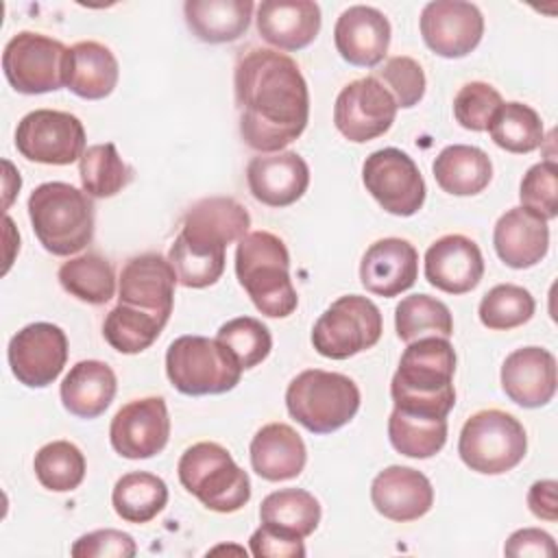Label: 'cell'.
I'll return each instance as SVG.
<instances>
[{
  "label": "cell",
  "instance_id": "cell-1",
  "mask_svg": "<svg viewBox=\"0 0 558 558\" xmlns=\"http://www.w3.org/2000/svg\"><path fill=\"white\" fill-rule=\"evenodd\" d=\"M240 135L259 153H279L307 126L310 92L294 63L283 52L253 48L240 57L233 72Z\"/></svg>",
  "mask_w": 558,
  "mask_h": 558
},
{
  "label": "cell",
  "instance_id": "cell-2",
  "mask_svg": "<svg viewBox=\"0 0 558 558\" xmlns=\"http://www.w3.org/2000/svg\"><path fill=\"white\" fill-rule=\"evenodd\" d=\"M453 373L456 351L447 338L425 336L408 342L390 381L395 408L410 414L447 418L456 403Z\"/></svg>",
  "mask_w": 558,
  "mask_h": 558
},
{
  "label": "cell",
  "instance_id": "cell-3",
  "mask_svg": "<svg viewBox=\"0 0 558 558\" xmlns=\"http://www.w3.org/2000/svg\"><path fill=\"white\" fill-rule=\"evenodd\" d=\"M235 275L253 305L270 318L290 316L299 296L290 279V255L283 240L270 231H251L238 240Z\"/></svg>",
  "mask_w": 558,
  "mask_h": 558
},
{
  "label": "cell",
  "instance_id": "cell-4",
  "mask_svg": "<svg viewBox=\"0 0 558 558\" xmlns=\"http://www.w3.org/2000/svg\"><path fill=\"white\" fill-rule=\"evenodd\" d=\"M28 218L39 244L59 257L83 251L94 238L89 196L63 181H48L31 192Z\"/></svg>",
  "mask_w": 558,
  "mask_h": 558
},
{
  "label": "cell",
  "instance_id": "cell-5",
  "mask_svg": "<svg viewBox=\"0 0 558 558\" xmlns=\"http://www.w3.org/2000/svg\"><path fill=\"white\" fill-rule=\"evenodd\" d=\"M286 408L307 432L331 434L360 410V388L342 373L307 368L288 384Z\"/></svg>",
  "mask_w": 558,
  "mask_h": 558
},
{
  "label": "cell",
  "instance_id": "cell-6",
  "mask_svg": "<svg viewBox=\"0 0 558 558\" xmlns=\"http://www.w3.org/2000/svg\"><path fill=\"white\" fill-rule=\"evenodd\" d=\"M179 480L205 508L214 512H238L251 499V480L218 442H196L179 460Z\"/></svg>",
  "mask_w": 558,
  "mask_h": 558
},
{
  "label": "cell",
  "instance_id": "cell-7",
  "mask_svg": "<svg viewBox=\"0 0 558 558\" xmlns=\"http://www.w3.org/2000/svg\"><path fill=\"white\" fill-rule=\"evenodd\" d=\"M242 366L214 338L179 336L166 351L170 384L190 397L222 395L240 384Z\"/></svg>",
  "mask_w": 558,
  "mask_h": 558
},
{
  "label": "cell",
  "instance_id": "cell-8",
  "mask_svg": "<svg viewBox=\"0 0 558 558\" xmlns=\"http://www.w3.org/2000/svg\"><path fill=\"white\" fill-rule=\"evenodd\" d=\"M527 451V436L519 418L504 410H480L466 418L458 440L462 462L484 475L512 471Z\"/></svg>",
  "mask_w": 558,
  "mask_h": 558
},
{
  "label": "cell",
  "instance_id": "cell-9",
  "mask_svg": "<svg viewBox=\"0 0 558 558\" xmlns=\"http://www.w3.org/2000/svg\"><path fill=\"white\" fill-rule=\"evenodd\" d=\"M384 323L379 307L366 296L344 294L314 323L312 344L323 357L347 360L375 347Z\"/></svg>",
  "mask_w": 558,
  "mask_h": 558
},
{
  "label": "cell",
  "instance_id": "cell-10",
  "mask_svg": "<svg viewBox=\"0 0 558 558\" xmlns=\"http://www.w3.org/2000/svg\"><path fill=\"white\" fill-rule=\"evenodd\" d=\"M70 48L41 33L13 35L2 52V70L20 94H48L68 87Z\"/></svg>",
  "mask_w": 558,
  "mask_h": 558
},
{
  "label": "cell",
  "instance_id": "cell-11",
  "mask_svg": "<svg viewBox=\"0 0 558 558\" xmlns=\"http://www.w3.org/2000/svg\"><path fill=\"white\" fill-rule=\"evenodd\" d=\"M15 148L35 163L70 166L85 153V129L68 111L35 109L17 122Z\"/></svg>",
  "mask_w": 558,
  "mask_h": 558
},
{
  "label": "cell",
  "instance_id": "cell-12",
  "mask_svg": "<svg viewBox=\"0 0 558 558\" xmlns=\"http://www.w3.org/2000/svg\"><path fill=\"white\" fill-rule=\"evenodd\" d=\"M366 192L392 216H414L425 203V181L414 159L401 148H379L364 159Z\"/></svg>",
  "mask_w": 558,
  "mask_h": 558
},
{
  "label": "cell",
  "instance_id": "cell-13",
  "mask_svg": "<svg viewBox=\"0 0 558 558\" xmlns=\"http://www.w3.org/2000/svg\"><path fill=\"white\" fill-rule=\"evenodd\" d=\"M397 109L390 92L375 76H366L340 89L333 105V124L349 142L364 144L392 126Z\"/></svg>",
  "mask_w": 558,
  "mask_h": 558
},
{
  "label": "cell",
  "instance_id": "cell-14",
  "mask_svg": "<svg viewBox=\"0 0 558 558\" xmlns=\"http://www.w3.org/2000/svg\"><path fill=\"white\" fill-rule=\"evenodd\" d=\"M9 366L15 379L28 388L50 386L68 362L65 331L52 323H31L9 342Z\"/></svg>",
  "mask_w": 558,
  "mask_h": 558
},
{
  "label": "cell",
  "instance_id": "cell-15",
  "mask_svg": "<svg viewBox=\"0 0 558 558\" xmlns=\"http://www.w3.org/2000/svg\"><path fill=\"white\" fill-rule=\"evenodd\" d=\"M170 438L168 405L161 397L133 399L111 418V447L129 460H146L163 451Z\"/></svg>",
  "mask_w": 558,
  "mask_h": 558
},
{
  "label": "cell",
  "instance_id": "cell-16",
  "mask_svg": "<svg viewBox=\"0 0 558 558\" xmlns=\"http://www.w3.org/2000/svg\"><path fill=\"white\" fill-rule=\"evenodd\" d=\"M421 35L434 54L460 59L482 41L484 17L475 4L464 0L427 2L421 11Z\"/></svg>",
  "mask_w": 558,
  "mask_h": 558
},
{
  "label": "cell",
  "instance_id": "cell-17",
  "mask_svg": "<svg viewBox=\"0 0 558 558\" xmlns=\"http://www.w3.org/2000/svg\"><path fill=\"white\" fill-rule=\"evenodd\" d=\"M174 268L159 253L131 257L120 272L118 303L137 307L168 323L174 305Z\"/></svg>",
  "mask_w": 558,
  "mask_h": 558
},
{
  "label": "cell",
  "instance_id": "cell-18",
  "mask_svg": "<svg viewBox=\"0 0 558 558\" xmlns=\"http://www.w3.org/2000/svg\"><path fill=\"white\" fill-rule=\"evenodd\" d=\"M482 277V251L466 235H442L425 251V279L447 294L471 292L473 288H477Z\"/></svg>",
  "mask_w": 558,
  "mask_h": 558
},
{
  "label": "cell",
  "instance_id": "cell-19",
  "mask_svg": "<svg viewBox=\"0 0 558 558\" xmlns=\"http://www.w3.org/2000/svg\"><path fill=\"white\" fill-rule=\"evenodd\" d=\"M333 44L347 63L375 68L388 52L390 22L375 7L353 4L340 13L333 26Z\"/></svg>",
  "mask_w": 558,
  "mask_h": 558
},
{
  "label": "cell",
  "instance_id": "cell-20",
  "mask_svg": "<svg viewBox=\"0 0 558 558\" xmlns=\"http://www.w3.org/2000/svg\"><path fill=\"white\" fill-rule=\"evenodd\" d=\"M371 501L375 510L397 523L425 517L434 506L432 482L412 466H386L371 484Z\"/></svg>",
  "mask_w": 558,
  "mask_h": 558
},
{
  "label": "cell",
  "instance_id": "cell-21",
  "mask_svg": "<svg viewBox=\"0 0 558 558\" xmlns=\"http://www.w3.org/2000/svg\"><path fill=\"white\" fill-rule=\"evenodd\" d=\"M246 183L255 201L268 207H288L305 194L310 168L305 159L292 150L259 155L246 166Z\"/></svg>",
  "mask_w": 558,
  "mask_h": 558
},
{
  "label": "cell",
  "instance_id": "cell-22",
  "mask_svg": "<svg viewBox=\"0 0 558 558\" xmlns=\"http://www.w3.org/2000/svg\"><path fill=\"white\" fill-rule=\"evenodd\" d=\"M501 388L521 408L547 405L556 395V357L543 347H521L501 364Z\"/></svg>",
  "mask_w": 558,
  "mask_h": 558
},
{
  "label": "cell",
  "instance_id": "cell-23",
  "mask_svg": "<svg viewBox=\"0 0 558 558\" xmlns=\"http://www.w3.org/2000/svg\"><path fill=\"white\" fill-rule=\"evenodd\" d=\"M418 277V253L401 238L373 242L360 264L362 286L377 296H397L414 286Z\"/></svg>",
  "mask_w": 558,
  "mask_h": 558
},
{
  "label": "cell",
  "instance_id": "cell-24",
  "mask_svg": "<svg viewBox=\"0 0 558 558\" xmlns=\"http://www.w3.org/2000/svg\"><path fill=\"white\" fill-rule=\"evenodd\" d=\"M251 216L235 198L209 196L194 203L183 216L181 235L198 246L227 248L248 233Z\"/></svg>",
  "mask_w": 558,
  "mask_h": 558
},
{
  "label": "cell",
  "instance_id": "cell-25",
  "mask_svg": "<svg viewBox=\"0 0 558 558\" xmlns=\"http://www.w3.org/2000/svg\"><path fill=\"white\" fill-rule=\"evenodd\" d=\"M257 33L279 50H301L320 31V7L312 0H264L257 4Z\"/></svg>",
  "mask_w": 558,
  "mask_h": 558
},
{
  "label": "cell",
  "instance_id": "cell-26",
  "mask_svg": "<svg viewBox=\"0 0 558 558\" xmlns=\"http://www.w3.org/2000/svg\"><path fill=\"white\" fill-rule=\"evenodd\" d=\"M493 244L499 259L510 268H532L536 266L549 248V227L547 220L525 207H512L499 216Z\"/></svg>",
  "mask_w": 558,
  "mask_h": 558
},
{
  "label": "cell",
  "instance_id": "cell-27",
  "mask_svg": "<svg viewBox=\"0 0 558 558\" xmlns=\"http://www.w3.org/2000/svg\"><path fill=\"white\" fill-rule=\"evenodd\" d=\"M253 471L268 482H286L305 469L307 449L294 427L286 423L264 425L248 447Z\"/></svg>",
  "mask_w": 558,
  "mask_h": 558
},
{
  "label": "cell",
  "instance_id": "cell-28",
  "mask_svg": "<svg viewBox=\"0 0 558 558\" xmlns=\"http://www.w3.org/2000/svg\"><path fill=\"white\" fill-rule=\"evenodd\" d=\"M118 390L116 373L100 360H81L63 377L59 395L63 408L78 418L100 416Z\"/></svg>",
  "mask_w": 558,
  "mask_h": 558
},
{
  "label": "cell",
  "instance_id": "cell-29",
  "mask_svg": "<svg viewBox=\"0 0 558 558\" xmlns=\"http://www.w3.org/2000/svg\"><path fill=\"white\" fill-rule=\"evenodd\" d=\"M253 9L251 0H187L183 4L187 28L207 44L240 39L251 24Z\"/></svg>",
  "mask_w": 558,
  "mask_h": 558
},
{
  "label": "cell",
  "instance_id": "cell-30",
  "mask_svg": "<svg viewBox=\"0 0 558 558\" xmlns=\"http://www.w3.org/2000/svg\"><path fill=\"white\" fill-rule=\"evenodd\" d=\"M432 172L442 192L453 196H473L488 187L493 179L490 157L469 144H451L438 153Z\"/></svg>",
  "mask_w": 558,
  "mask_h": 558
},
{
  "label": "cell",
  "instance_id": "cell-31",
  "mask_svg": "<svg viewBox=\"0 0 558 558\" xmlns=\"http://www.w3.org/2000/svg\"><path fill=\"white\" fill-rule=\"evenodd\" d=\"M120 65L116 54L98 41H78L70 48L68 89L85 100L107 98L118 85Z\"/></svg>",
  "mask_w": 558,
  "mask_h": 558
},
{
  "label": "cell",
  "instance_id": "cell-32",
  "mask_svg": "<svg viewBox=\"0 0 558 558\" xmlns=\"http://www.w3.org/2000/svg\"><path fill=\"white\" fill-rule=\"evenodd\" d=\"M259 521L283 536L307 538L320 523V504L303 488H281L264 497Z\"/></svg>",
  "mask_w": 558,
  "mask_h": 558
},
{
  "label": "cell",
  "instance_id": "cell-33",
  "mask_svg": "<svg viewBox=\"0 0 558 558\" xmlns=\"http://www.w3.org/2000/svg\"><path fill=\"white\" fill-rule=\"evenodd\" d=\"M111 504L122 521L148 523L166 508L168 486L153 473L133 471L116 482Z\"/></svg>",
  "mask_w": 558,
  "mask_h": 558
},
{
  "label": "cell",
  "instance_id": "cell-34",
  "mask_svg": "<svg viewBox=\"0 0 558 558\" xmlns=\"http://www.w3.org/2000/svg\"><path fill=\"white\" fill-rule=\"evenodd\" d=\"M388 438L408 458H432L447 442V418L410 414L395 408L388 418Z\"/></svg>",
  "mask_w": 558,
  "mask_h": 558
},
{
  "label": "cell",
  "instance_id": "cell-35",
  "mask_svg": "<svg viewBox=\"0 0 558 558\" xmlns=\"http://www.w3.org/2000/svg\"><path fill=\"white\" fill-rule=\"evenodd\" d=\"M57 277L68 294L89 305H102L116 292L113 266L96 253H85L63 262Z\"/></svg>",
  "mask_w": 558,
  "mask_h": 558
},
{
  "label": "cell",
  "instance_id": "cell-36",
  "mask_svg": "<svg viewBox=\"0 0 558 558\" xmlns=\"http://www.w3.org/2000/svg\"><path fill=\"white\" fill-rule=\"evenodd\" d=\"M486 131L499 148L517 155L536 150L545 137L541 116L530 105L517 100L501 102Z\"/></svg>",
  "mask_w": 558,
  "mask_h": 558
},
{
  "label": "cell",
  "instance_id": "cell-37",
  "mask_svg": "<svg viewBox=\"0 0 558 558\" xmlns=\"http://www.w3.org/2000/svg\"><path fill=\"white\" fill-rule=\"evenodd\" d=\"M78 174L87 196L109 198L131 183L133 168L122 161L116 144L105 142L85 148L78 159Z\"/></svg>",
  "mask_w": 558,
  "mask_h": 558
},
{
  "label": "cell",
  "instance_id": "cell-38",
  "mask_svg": "<svg viewBox=\"0 0 558 558\" xmlns=\"http://www.w3.org/2000/svg\"><path fill=\"white\" fill-rule=\"evenodd\" d=\"M395 327L403 342H414L425 336L449 338L453 333V318L442 301L429 294H412L401 299L395 307Z\"/></svg>",
  "mask_w": 558,
  "mask_h": 558
},
{
  "label": "cell",
  "instance_id": "cell-39",
  "mask_svg": "<svg viewBox=\"0 0 558 558\" xmlns=\"http://www.w3.org/2000/svg\"><path fill=\"white\" fill-rule=\"evenodd\" d=\"M166 327V320L131 305L118 303L102 323L105 340L120 353L133 355L148 349Z\"/></svg>",
  "mask_w": 558,
  "mask_h": 558
},
{
  "label": "cell",
  "instance_id": "cell-40",
  "mask_svg": "<svg viewBox=\"0 0 558 558\" xmlns=\"http://www.w3.org/2000/svg\"><path fill=\"white\" fill-rule=\"evenodd\" d=\"M33 469L44 488L52 493H68L85 477V456L70 440H52L35 453Z\"/></svg>",
  "mask_w": 558,
  "mask_h": 558
},
{
  "label": "cell",
  "instance_id": "cell-41",
  "mask_svg": "<svg viewBox=\"0 0 558 558\" xmlns=\"http://www.w3.org/2000/svg\"><path fill=\"white\" fill-rule=\"evenodd\" d=\"M225 251L207 248L187 242L181 233L168 251V262L174 268L177 281L185 288H207L214 286L225 272Z\"/></svg>",
  "mask_w": 558,
  "mask_h": 558
},
{
  "label": "cell",
  "instance_id": "cell-42",
  "mask_svg": "<svg viewBox=\"0 0 558 558\" xmlns=\"http://www.w3.org/2000/svg\"><path fill=\"white\" fill-rule=\"evenodd\" d=\"M534 296L514 283H499L490 288L480 301V320L495 331H508L521 327L534 316Z\"/></svg>",
  "mask_w": 558,
  "mask_h": 558
},
{
  "label": "cell",
  "instance_id": "cell-43",
  "mask_svg": "<svg viewBox=\"0 0 558 558\" xmlns=\"http://www.w3.org/2000/svg\"><path fill=\"white\" fill-rule=\"evenodd\" d=\"M216 340L238 360L244 371L262 364L272 349L268 327L251 316H238L220 325Z\"/></svg>",
  "mask_w": 558,
  "mask_h": 558
},
{
  "label": "cell",
  "instance_id": "cell-44",
  "mask_svg": "<svg viewBox=\"0 0 558 558\" xmlns=\"http://www.w3.org/2000/svg\"><path fill=\"white\" fill-rule=\"evenodd\" d=\"M375 78L390 92L401 109L418 105L425 94V72L412 57H390L375 72Z\"/></svg>",
  "mask_w": 558,
  "mask_h": 558
},
{
  "label": "cell",
  "instance_id": "cell-45",
  "mask_svg": "<svg viewBox=\"0 0 558 558\" xmlns=\"http://www.w3.org/2000/svg\"><path fill=\"white\" fill-rule=\"evenodd\" d=\"M521 207L538 214L545 220L558 216V170L554 159L534 163L521 179Z\"/></svg>",
  "mask_w": 558,
  "mask_h": 558
},
{
  "label": "cell",
  "instance_id": "cell-46",
  "mask_svg": "<svg viewBox=\"0 0 558 558\" xmlns=\"http://www.w3.org/2000/svg\"><path fill=\"white\" fill-rule=\"evenodd\" d=\"M501 94L482 81H471L460 87L453 98V116L469 131H486L495 111L501 107Z\"/></svg>",
  "mask_w": 558,
  "mask_h": 558
},
{
  "label": "cell",
  "instance_id": "cell-47",
  "mask_svg": "<svg viewBox=\"0 0 558 558\" xmlns=\"http://www.w3.org/2000/svg\"><path fill=\"white\" fill-rule=\"evenodd\" d=\"M70 554L74 558H131L137 554V545L131 534L107 527L76 538Z\"/></svg>",
  "mask_w": 558,
  "mask_h": 558
},
{
  "label": "cell",
  "instance_id": "cell-48",
  "mask_svg": "<svg viewBox=\"0 0 558 558\" xmlns=\"http://www.w3.org/2000/svg\"><path fill=\"white\" fill-rule=\"evenodd\" d=\"M251 554L257 558H301L305 556V545L303 538H290L259 525L251 534Z\"/></svg>",
  "mask_w": 558,
  "mask_h": 558
},
{
  "label": "cell",
  "instance_id": "cell-49",
  "mask_svg": "<svg viewBox=\"0 0 558 558\" xmlns=\"http://www.w3.org/2000/svg\"><path fill=\"white\" fill-rule=\"evenodd\" d=\"M504 554L512 558H523V556H554L556 554V543L551 534L538 527H523L510 534V538L504 545Z\"/></svg>",
  "mask_w": 558,
  "mask_h": 558
},
{
  "label": "cell",
  "instance_id": "cell-50",
  "mask_svg": "<svg viewBox=\"0 0 558 558\" xmlns=\"http://www.w3.org/2000/svg\"><path fill=\"white\" fill-rule=\"evenodd\" d=\"M558 484L554 480H538L527 490V506L534 517L545 521L558 519V501H556Z\"/></svg>",
  "mask_w": 558,
  "mask_h": 558
}]
</instances>
